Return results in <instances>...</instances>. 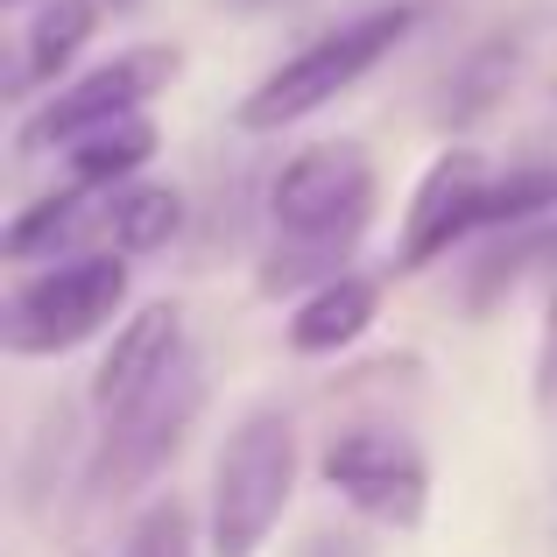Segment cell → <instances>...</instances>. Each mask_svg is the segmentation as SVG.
<instances>
[{
    "label": "cell",
    "mask_w": 557,
    "mask_h": 557,
    "mask_svg": "<svg viewBox=\"0 0 557 557\" xmlns=\"http://www.w3.org/2000/svg\"><path fill=\"white\" fill-rule=\"evenodd\" d=\"M297 557H374V550H368V536H360V530H318Z\"/></svg>",
    "instance_id": "obj_19"
},
{
    "label": "cell",
    "mask_w": 557,
    "mask_h": 557,
    "mask_svg": "<svg viewBox=\"0 0 557 557\" xmlns=\"http://www.w3.org/2000/svg\"><path fill=\"white\" fill-rule=\"evenodd\" d=\"M127 289H135V269L127 255H71L50 261L42 275H28L8 297V318H0V346L14 360H50L71 354V346L99 339L113 318L127 311Z\"/></svg>",
    "instance_id": "obj_4"
},
{
    "label": "cell",
    "mask_w": 557,
    "mask_h": 557,
    "mask_svg": "<svg viewBox=\"0 0 557 557\" xmlns=\"http://www.w3.org/2000/svg\"><path fill=\"white\" fill-rule=\"evenodd\" d=\"M205 409V368L198 360H177L156 388H141L135 403H121L99 431L92 459H85V502H127L135 487H149L170 459H177L184 431Z\"/></svg>",
    "instance_id": "obj_5"
},
{
    "label": "cell",
    "mask_w": 557,
    "mask_h": 557,
    "mask_svg": "<svg viewBox=\"0 0 557 557\" xmlns=\"http://www.w3.org/2000/svg\"><path fill=\"white\" fill-rule=\"evenodd\" d=\"M177 71H184V50H170V42H149V50L113 57V64L71 78L57 99H42V107L28 113L22 127H14V149H22V156H42V149L64 156L78 135H92V127H107V121L141 113L170 78H177Z\"/></svg>",
    "instance_id": "obj_6"
},
{
    "label": "cell",
    "mask_w": 557,
    "mask_h": 557,
    "mask_svg": "<svg viewBox=\"0 0 557 557\" xmlns=\"http://www.w3.org/2000/svg\"><path fill=\"white\" fill-rule=\"evenodd\" d=\"M121 557H198V522H190V508L177 502V494L149 502L135 516V530H127Z\"/></svg>",
    "instance_id": "obj_16"
},
{
    "label": "cell",
    "mask_w": 557,
    "mask_h": 557,
    "mask_svg": "<svg viewBox=\"0 0 557 557\" xmlns=\"http://www.w3.org/2000/svg\"><path fill=\"white\" fill-rule=\"evenodd\" d=\"M107 8H135V0H107Z\"/></svg>",
    "instance_id": "obj_20"
},
{
    "label": "cell",
    "mask_w": 557,
    "mask_h": 557,
    "mask_svg": "<svg viewBox=\"0 0 557 557\" xmlns=\"http://www.w3.org/2000/svg\"><path fill=\"white\" fill-rule=\"evenodd\" d=\"M409 28H417V8H409V0L354 14L346 28H332V36L304 42L297 57H283V64H275L269 78H261L255 92L240 99V113H233V121H240L247 135H275V127L311 121L318 107H332L339 92H354V85L368 78L381 57H388L395 42L409 36Z\"/></svg>",
    "instance_id": "obj_3"
},
{
    "label": "cell",
    "mask_w": 557,
    "mask_h": 557,
    "mask_svg": "<svg viewBox=\"0 0 557 557\" xmlns=\"http://www.w3.org/2000/svg\"><path fill=\"white\" fill-rule=\"evenodd\" d=\"M318 473L368 522L417 530L431 516V466H423V451L403 431H339L325 445V459H318Z\"/></svg>",
    "instance_id": "obj_7"
},
{
    "label": "cell",
    "mask_w": 557,
    "mask_h": 557,
    "mask_svg": "<svg viewBox=\"0 0 557 557\" xmlns=\"http://www.w3.org/2000/svg\"><path fill=\"white\" fill-rule=\"evenodd\" d=\"M156 156V127L141 121V113H127V121H107V127H92V135H78L64 149V163H71V177L78 184H127L141 163Z\"/></svg>",
    "instance_id": "obj_14"
},
{
    "label": "cell",
    "mask_w": 557,
    "mask_h": 557,
    "mask_svg": "<svg viewBox=\"0 0 557 557\" xmlns=\"http://www.w3.org/2000/svg\"><path fill=\"white\" fill-rule=\"evenodd\" d=\"M557 212V163H516L508 177L487 184L480 198V233H502V226H536V219Z\"/></svg>",
    "instance_id": "obj_15"
},
{
    "label": "cell",
    "mask_w": 557,
    "mask_h": 557,
    "mask_svg": "<svg viewBox=\"0 0 557 557\" xmlns=\"http://www.w3.org/2000/svg\"><path fill=\"white\" fill-rule=\"evenodd\" d=\"M487 184H494V170L480 163L473 149L437 156V163L423 170V184H417V198H409V212H403L395 275L431 269V261H437V255H451L466 233H480V198H487Z\"/></svg>",
    "instance_id": "obj_8"
},
{
    "label": "cell",
    "mask_w": 557,
    "mask_h": 557,
    "mask_svg": "<svg viewBox=\"0 0 557 557\" xmlns=\"http://www.w3.org/2000/svg\"><path fill=\"white\" fill-rule=\"evenodd\" d=\"M99 8H107V0H42V8H36V22H28V36H22L14 92H36V85H50L57 71H64L71 57L85 50V42H92Z\"/></svg>",
    "instance_id": "obj_12"
},
{
    "label": "cell",
    "mask_w": 557,
    "mask_h": 557,
    "mask_svg": "<svg viewBox=\"0 0 557 557\" xmlns=\"http://www.w3.org/2000/svg\"><path fill=\"white\" fill-rule=\"evenodd\" d=\"M269 219L275 247L261 261V289H318L346 269V255L360 247V233L374 226V163L354 141H325L304 149L297 163H283V177L269 184Z\"/></svg>",
    "instance_id": "obj_1"
},
{
    "label": "cell",
    "mask_w": 557,
    "mask_h": 557,
    "mask_svg": "<svg viewBox=\"0 0 557 557\" xmlns=\"http://www.w3.org/2000/svg\"><path fill=\"white\" fill-rule=\"evenodd\" d=\"M289 494H297V423L283 409H247L219 445L212 502H205V550L255 557L275 536Z\"/></svg>",
    "instance_id": "obj_2"
},
{
    "label": "cell",
    "mask_w": 557,
    "mask_h": 557,
    "mask_svg": "<svg viewBox=\"0 0 557 557\" xmlns=\"http://www.w3.org/2000/svg\"><path fill=\"white\" fill-rule=\"evenodd\" d=\"M381 311V283L368 275H332V283H318L311 297L297 304V318H289V346L297 354H339V346H354L360 332L374 325Z\"/></svg>",
    "instance_id": "obj_10"
},
{
    "label": "cell",
    "mask_w": 557,
    "mask_h": 557,
    "mask_svg": "<svg viewBox=\"0 0 557 557\" xmlns=\"http://www.w3.org/2000/svg\"><path fill=\"white\" fill-rule=\"evenodd\" d=\"M107 184H78L71 190H50V198H36L22 219L8 226V240H0V255L8 261H57V247H71L85 226H107Z\"/></svg>",
    "instance_id": "obj_11"
},
{
    "label": "cell",
    "mask_w": 557,
    "mask_h": 557,
    "mask_svg": "<svg viewBox=\"0 0 557 557\" xmlns=\"http://www.w3.org/2000/svg\"><path fill=\"white\" fill-rule=\"evenodd\" d=\"M184 360V304H141L127 325H113V346L99 354V374H92V409L113 417L121 403H135L141 388H156L170 368Z\"/></svg>",
    "instance_id": "obj_9"
},
{
    "label": "cell",
    "mask_w": 557,
    "mask_h": 557,
    "mask_svg": "<svg viewBox=\"0 0 557 557\" xmlns=\"http://www.w3.org/2000/svg\"><path fill=\"white\" fill-rule=\"evenodd\" d=\"M536 403L557 409V297H550V325H544V354H536Z\"/></svg>",
    "instance_id": "obj_18"
},
{
    "label": "cell",
    "mask_w": 557,
    "mask_h": 557,
    "mask_svg": "<svg viewBox=\"0 0 557 557\" xmlns=\"http://www.w3.org/2000/svg\"><path fill=\"white\" fill-rule=\"evenodd\" d=\"M536 261H557V226L522 233V240H508V247H502V255H487V261H480V275H473V297L487 304V297H502V289H516L522 275L536 269Z\"/></svg>",
    "instance_id": "obj_17"
},
{
    "label": "cell",
    "mask_w": 557,
    "mask_h": 557,
    "mask_svg": "<svg viewBox=\"0 0 557 557\" xmlns=\"http://www.w3.org/2000/svg\"><path fill=\"white\" fill-rule=\"evenodd\" d=\"M184 226V198L170 184H113L107 198V233L121 255H156V247H170Z\"/></svg>",
    "instance_id": "obj_13"
}]
</instances>
